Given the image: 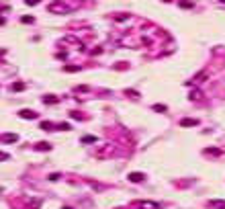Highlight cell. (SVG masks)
<instances>
[{
  "mask_svg": "<svg viewBox=\"0 0 225 209\" xmlns=\"http://www.w3.org/2000/svg\"><path fill=\"white\" fill-rule=\"evenodd\" d=\"M209 207H217V209H225V201H209Z\"/></svg>",
  "mask_w": 225,
  "mask_h": 209,
  "instance_id": "obj_4",
  "label": "cell"
},
{
  "mask_svg": "<svg viewBox=\"0 0 225 209\" xmlns=\"http://www.w3.org/2000/svg\"><path fill=\"white\" fill-rule=\"evenodd\" d=\"M137 207H139V209H160V205H158V203H151V201H139Z\"/></svg>",
  "mask_w": 225,
  "mask_h": 209,
  "instance_id": "obj_1",
  "label": "cell"
},
{
  "mask_svg": "<svg viewBox=\"0 0 225 209\" xmlns=\"http://www.w3.org/2000/svg\"><path fill=\"white\" fill-rule=\"evenodd\" d=\"M22 88H25V86H22L20 82H16V84H12V90H22Z\"/></svg>",
  "mask_w": 225,
  "mask_h": 209,
  "instance_id": "obj_10",
  "label": "cell"
},
{
  "mask_svg": "<svg viewBox=\"0 0 225 209\" xmlns=\"http://www.w3.org/2000/svg\"><path fill=\"white\" fill-rule=\"evenodd\" d=\"M153 109H155V111H166V107H164V105H153Z\"/></svg>",
  "mask_w": 225,
  "mask_h": 209,
  "instance_id": "obj_12",
  "label": "cell"
},
{
  "mask_svg": "<svg viewBox=\"0 0 225 209\" xmlns=\"http://www.w3.org/2000/svg\"><path fill=\"white\" fill-rule=\"evenodd\" d=\"M198 123H200L198 119H182V121H180L182 127H190V125H198Z\"/></svg>",
  "mask_w": 225,
  "mask_h": 209,
  "instance_id": "obj_3",
  "label": "cell"
},
{
  "mask_svg": "<svg viewBox=\"0 0 225 209\" xmlns=\"http://www.w3.org/2000/svg\"><path fill=\"white\" fill-rule=\"evenodd\" d=\"M63 209H70V207H63Z\"/></svg>",
  "mask_w": 225,
  "mask_h": 209,
  "instance_id": "obj_14",
  "label": "cell"
},
{
  "mask_svg": "<svg viewBox=\"0 0 225 209\" xmlns=\"http://www.w3.org/2000/svg\"><path fill=\"white\" fill-rule=\"evenodd\" d=\"M82 142L86 144V142H96V137L94 135H88V137H82Z\"/></svg>",
  "mask_w": 225,
  "mask_h": 209,
  "instance_id": "obj_9",
  "label": "cell"
},
{
  "mask_svg": "<svg viewBox=\"0 0 225 209\" xmlns=\"http://www.w3.org/2000/svg\"><path fill=\"white\" fill-rule=\"evenodd\" d=\"M43 101H45V103H55V101H57V99H55V97H45V99H43Z\"/></svg>",
  "mask_w": 225,
  "mask_h": 209,
  "instance_id": "obj_11",
  "label": "cell"
},
{
  "mask_svg": "<svg viewBox=\"0 0 225 209\" xmlns=\"http://www.w3.org/2000/svg\"><path fill=\"white\" fill-rule=\"evenodd\" d=\"M18 115H20V117H25V119H35V117H37V113H33V111H29V109L20 111Z\"/></svg>",
  "mask_w": 225,
  "mask_h": 209,
  "instance_id": "obj_2",
  "label": "cell"
},
{
  "mask_svg": "<svg viewBox=\"0 0 225 209\" xmlns=\"http://www.w3.org/2000/svg\"><path fill=\"white\" fill-rule=\"evenodd\" d=\"M205 154L209 156V154H213V156H221V150H217V148H209V150H205Z\"/></svg>",
  "mask_w": 225,
  "mask_h": 209,
  "instance_id": "obj_6",
  "label": "cell"
},
{
  "mask_svg": "<svg viewBox=\"0 0 225 209\" xmlns=\"http://www.w3.org/2000/svg\"><path fill=\"white\" fill-rule=\"evenodd\" d=\"M0 139H2V142H16V135H12V133H6V135H2V137H0Z\"/></svg>",
  "mask_w": 225,
  "mask_h": 209,
  "instance_id": "obj_5",
  "label": "cell"
},
{
  "mask_svg": "<svg viewBox=\"0 0 225 209\" xmlns=\"http://www.w3.org/2000/svg\"><path fill=\"white\" fill-rule=\"evenodd\" d=\"M129 180H133V182H135V180H137V182H139V180H143V174H139V172H137V174H135V172H133V174L129 176Z\"/></svg>",
  "mask_w": 225,
  "mask_h": 209,
  "instance_id": "obj_8",
  "label": "cell"
},
{
  "mask_svg": "<svg viewBox=\"0 0 225 209\" xmlns=\"http://www.w3.org/2000/svg\"><path fill=\"white\" fill-rule=\"evenodd\" d=\"M0 160H8V154H4V152H0Z\"/></svg>",
  "mask_w": 225,
  "mask_h": 209,
  "instance_id": "obj_13",
  "label": "cell"
},
{
  "mask_svg": "<svg viewBox=\"0 0 225 209\" xmlns=\"http://www.w3.org/2000/svg\"><path fill=\"white\" fill-rule=\"evenodd\" d=\"M35 150H51V146H49V144H45V142H41V144H37V146H35Z\"/></svg>",
  "mask_w": 225,
  "mask_h": 209,
  "instance_id": "obj_7",
  "label": "cell"
}]
</instances>
